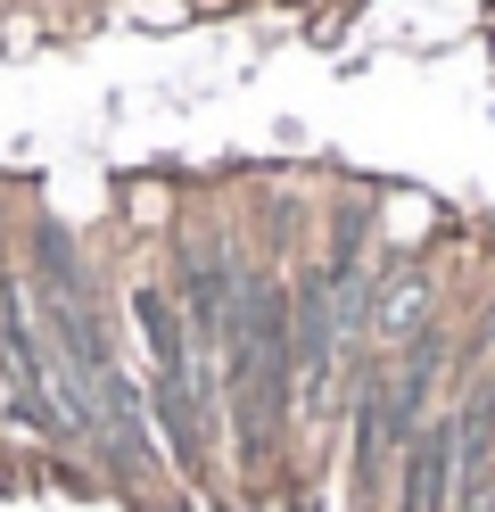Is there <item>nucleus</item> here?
<instances>
[{"label":"nucleus","mask_w":495,"mask_h":512,"mask_svg":"<svg viewBox=\"0 0 495 512\" xmlns=\"http://www.w3.org/2000/svg\"><path fill=\"white\" fill-rule=\"evenodd\" d=\"M454 438H462V413L446 397L421 422V438L405 446V471H396V504L388 512H454Z\"/></svg>","instance_id":"nucleus-3"},{"label":"nucleus","mask_w":495,"mask_h":512,"mask_svg":"<svg viewBox=\"0 0 495 512\" xmlns=\"http://www.w3.org/2000/svg\"><path fill=\"white\" fill-rule=\"evenodd\" d=\"M339 364H347V339H339V314H330V281H322V265H306L289 281V405L306 422H330Z\"/></svg>","instance_id":"nucleus-2"},{"label":"nucleus","mask_w":495,"mask_h":512,"mask_svg":"<svg viewBox=\"0 0 495 512\" xmlns=\"http://www.w3.org/2000/svg\"><path fill=\"white\" fill-rule=\"evenodd\" d=\"M487 512H495V488H487Z\"/></svg>","instance_id":"nucleus-4"},{"label":"nucleus","mask_w":495,"mask_h":512,"mask_svg":"<svg viewBox=\"0 0 495 512\" xmlns=\"http://www.w3.org/2000/svg\"><path fill=\"white\" fill-rule=\"evenodd\" d=\"M223 405L240 430V471L264 479L289 422V281L240 273V306L223 323Z\"/></svg>","instance_id":"nucleus-1"}]
</instances>
